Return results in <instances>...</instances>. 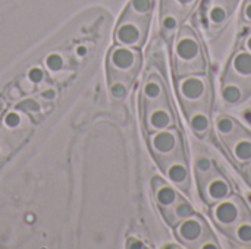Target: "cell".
<instances>
[{"label":"cell","instance_id":"obj_15","mask_svg":"<svg viewBox=\"0 0 251 249\" xmlns=\"http://www.w3.org/2000/svg\"><path fill=\"white\" fill-rule=\"evenodd\" d=\"M160 170L165 173L166 179L176 189H179V192H182L185 195L190 194V189H191V173H190V164H188L187 156L179 157V158L165 164L163 167H160Z\"/></svg>","mask_w":251,"mask_h":249},{"label":"cell","instance_id":"obj_10","mask_svg":"<svg viewBox=\"0 0 251 249\" xmlns=\"http://www.w3.org/2000/svg\"><path fill=\"white\" fill-rule=\"evenodd\" d=\"M174 233L181 245L187 248H221L207 222L197 213L190 214L174 226Z\"/></svg>","mask_w":251,"mask_h":249},{"label":"cell","instance_id":"obj_2","mask_svg":"<svg viewBox=\"0 0 251 249\" xmlns=\"http://www.w3.org/2000/svg\"><path fill=\"white\" fill-rule=\"evenodd\" d=\"M172 66L175 78L207 72V57L203 43L191 26L182 25L175 35L172 44Z\"/></svg>","mask_w":251,"mask_h":249},{"label":"cell","instance_id":"obj_4","mask_svg":"<svg viewBox=\"0 0 251 249\" xmlns=\"http://www.w3.org/2000/svg\"><path fill=\"white\" fill-rule=\"evenodd\" d=\"M251 94V53L240 47L231 56L221 82V97L229 106L244 103Z\"/></svg>","mask_w":251,"mask_h":249},{"label":"cell","instance_id":"obj_16","mask_svg":"<svg viewBox=\"0 0 251 249\" xmlns=\"http://www.w3.org/2000/svg\"><path fill=\"white\" fill-rule=\"evenodd\" d=\"M187 123L191 129V132L200 138L204 139L210 135L212 131V109H194L184 113Z\"/></svg>","mask_w":251,"mask_h":249},{"label":"cell","instance_id":"obj_7","mask_svg":"<svg viewBox=\"0 0 251 249\" xmlns=\"http://www.w3.org/2000/svg\"><path fill=\"white\" fill-rule=\"evenodd\" d=\"M215 129L232 161L240 167L249 164L251 161L250 131L229 114H219L215 119Z\"/></svg>","mask_w":251,"mask_h":249},{"label":"cell","instance_id":"obj_8","mask_svg":"<svg viewBox=\"0 0 251 249\" xmlns=\"http://www.w3.org/2000/svg\"><path fill=\"white\" fill-rule=\"evenodd\" d=\"M175 87L184 113L194 109H212L213 87L207 72L176 76Z\"/></svg>","mask_w":251,"mask_h":249},{"label":"cell","instance_id":"obj_12","mask_svg":"<svg viewBox=\"0 0 251 249\" xmlns=\"http://www.w3.org/2000/svg\"><path fill=\"white\" fill-rule=\"evenodd\" d=\"M149 147L159 169L179 157L187 156L184 148V138L176 126L157 132H150Z\"/></svg>","mask_w":251,"mask_h":249},{"label":"cell","instance_id":"obj_11","mask_svg":"<svg viewBox=\"0 0 251 249\" xmlns=\"http://www.w3.org/2000/svg\"><path fill=\"white\" fill-rule=\"evenodd\" d=\"M250 213L246 201L241 198V195L237 194H232L228 198L209 207V216L212 222L218 230H221L228 238Z\"/></svg>","mask_w":251,"mask_h":249},{"label":"cell","instance_id":"obj_18","mask_svg":"<svg viewBox=\"0 0 251 249\" xmlns=\"http://www.w3.org/2000/svg\"><path fill=\"white\" fill-rule=\"evenodd\" d=\"M241 19L246 25H251V0H244L241 9Z\"/></svg>","mask_w":251,"mask_h":249},{"label":"cell","instance_id":"obj_17","mask_svg":"<svg viewBox=\"0 0 251 249\" xmlns=\"http://www.w3.org/2000/svg\"><path fill=\"white\" fill-rule=\"evenodd\" d=\"M229 239L241 247H251V213L235 227Z\"/></svg>","mask_w":251,"mask_h":249},{"label":"cell","instance_id":"obj_20","mask_svg":"<svg viewBox=\"0 0 251 249\" xmlns=\"http://www.w3.org/2000/svg\"><path fill=\"white\" fill-rule=\"evenodd\" d=\"M241 169H243V175H244V178H246L247 183L251 186V161L249 163V164L243 166Z\"/></svg>","mask_w":251,"mask_h":249},{"label":"cell","instance_id":"obj_3","mask_svg":"<svg viewBox=\"0 0 251 249\" xmlns=\"http://www.w3.org/2000/svg\"><path fill=\"white\" fill-rule=\"evenodd\" d=\"M154 0H129L115 31L119 45L140 48L147 38Z\"/></svg>","mask_w":251,"mask_h":249},{"label":"cell","instance_id":"obj_9","mask_svg":"<svg viewBox=\"0 0 251 249\" xmlns=\"http://www.w3.org/2000/svg\"><path fill=\"white\" fill-rule=\"evenodd\" d=\"M151 189L156 205L159 207L163 219L169 226H176L181 220L194 213L193 205L179 194V189H176L169 181L166 182L162 178H153Z\"/></svg>","mask_w":251,"mask_h":249},{"label":"cell","instance_id":"obj_6","mask_svg":"<svg viewBox=\"0 0 251 249\" xmlns=\"http://www.w3.org/2000/svg\"><path fill=\"white\" fill-rule=\"evenodd\" d=\"M196 181L199 194L207 207L234 194V186L229 179L207 156H199L196 160Z\"/></svg>","mask_w":251,"mask_h":249},{"label":"cell","instance_id":"obj_5","mask_svg":"<svg viewBox=\"0 0 251 249\" xmlns=\"http://www.w3.org/2000/svg\"><path fill=\"white\" fill-rule=\"evenodd\" d=\"M141 53L138 48L128 45H116L107 57V73L112 94L116 98H124L140 72Z\"/></svg>","mask_w":251,"mask_h":249},{"label":"cell","instance_id":"obj_14","mask_svg":"<svg viewBox=\"0 0 251 249\" xmlns=\"http://www.w3.org/2000/svg\"><path fill=\"white\" fill-rule=\"evenodd\" d=\"M240 0H206L203 10L204 26L209 34H219L229 22Z\"/></svg>","mask_w":251,"mask_h":249},{"label":"cell","instance_id":"obj_13","mask_svg":"<svg viewBox=\"0 0 251 249\" xmlns=\"http://www.w3.org/2000/svg\"><path fill=\"white\" fill-rule=\"evenodd\" d=\"M199 0H162L160 28L168 40L175 38Z\"/></svg>","mask_w":251,"mask_h":249},{"label":"cell","instance_id":"obj_1","mask_svg":"<svg viewBox=\"0 0 251 249\" xmlns=\"http://www.w3.org/2000/svg\"><path fill=\"white\" fill-rule=\"evenodd\" d=\"M141 112L146 131L157 132L176 126V114L163 76L156 70L146 75L141 88Z\"/></svg>","mask_w":251,"mask_h":249},{"label":"cell","instance_id":"obj_19","mask_svg":"<svg viewBox=\"0 0 251 249\" xmlns=\"http://www.w3.org/2000/svg\"><path fill=\"white\" fill-rule=\"evenodd\" d=\"M241 47H243L244 50H247V51H250L251 53V31H249V32L244 35V38L241 40Z\"/></svg>","mask_w":251,"mask_h":249}]
</instances>
